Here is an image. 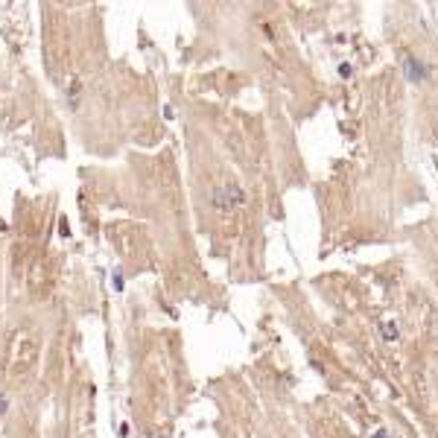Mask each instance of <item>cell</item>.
<instances>
[{"mask_svg": "<svg viewBox=\"0 0 438 438\" xmlns=\"http://www.w3.org/2000/svg\"><path fill=\"white\" fill-rule=\"evenodd\" d=\"M380 330H383V339H386V342H395V339L400 336L395 322H383V324H380Z\"/></svg>", "mask_w": 438, "mask_h": 438, "instance_id": "cell-3", "label": "cell"}, {"mask_svg": "<svg viewBox=\"0 0 438 438\" xmlns=\"http://www.w3.org/2000/svg\"><path fill=\"white\" fill-rule=\"evenodd\" d=\"M336 70H339V76H342V79H348V76H351V64H339Z\"/></svg>", "mask_w": 438, "mask_h": 438, "instance_id": "cell-6", "label": "cell"}, {"mask_svg": "<svg viewBox=\"0 0 438 438\" xmlns=\"http://www.w3.org/2000/svg\"><path fill=\"white\" fill-rule=\"evenodd\" d=\"M213 208L216 210H231V208H237V205H246V190L240 187V184H234V181H228V184H219V187H213Z\"/></svg>", "mask_w": 438, "mask_h": 438, "instance_id": "cell-1", "label": "cell"}, {"mask_svg": "<svg viewBox=\"0 0 438 438\" xmlns=\"http://www.w3.org/2000/svg\"><path fill=\"white\" fill-rule=\"evenodd\" d=\"M111 286H114V292H123V289H126V278H123V272H120V269H114V272H111Z\"/></svg>", "mask_w": 438, "mask_h": 438, "instance_id": "cell-4", "label": "cell"}, {"mask_svg": "<svg viewBox=\"0 0 438 438\" xmlns=\"http://www.w3.org/2000/svg\"><path fill=\"white\" fill-rule=\"evenodd\" d=\"M6 412H9V398L0 392V415H6Z\"/></svg>", "mask_w": 438, "mask_h": 438, "instance_id": "cell-5", "label": "cell"}, {"mask_svg": "<svg viewBox=\"0 0 438 438\" xmlns=\"http://www.w3.org/2000/svg\"><path fill=\"white\" fill-rule=\"evenodd\" d=\"M403 73H406V79L412 85H418V82H427L433 76V67L424 64V61H418V58H412V56H406L403 58Z\"/></svg>", "mask_w": 438, "mask_h": 438, "instance_id": "cell-2", "label": "cell"}]
</instances>
